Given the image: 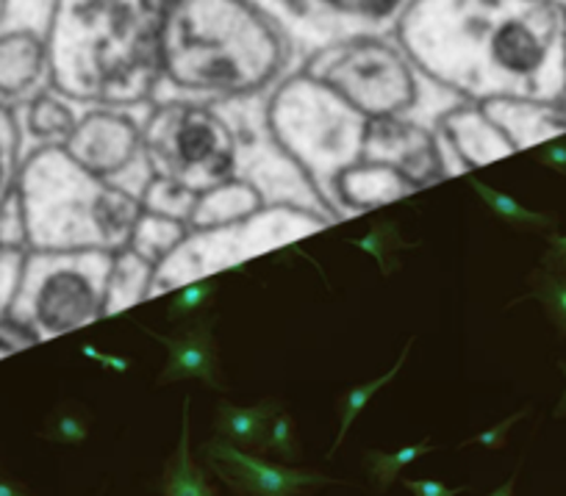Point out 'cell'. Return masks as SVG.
I'll return each mask as SVG.
<instances>
[{"mask_svg":"<svg viewBox=\"0 0 566 496\" xmlns=\"http://www.w3.org/2000/svg\"><path fill=\"white\" fill-rule=\"evenodd\" d=\"M211 294H214V283L206 277V281H195L189 283V286H181V294L176 297V303H172L170 314L176 310V314L181 316H192L195 310H200V305L209 303Z\"/></svg>","mask_w":566,"mask_h":496,"instance_id":"31","label":"cell"},{"mask_svg":"<svg viewBox=\"0 0 566 496\" xmlns=\"http://www.w3.org/2000/svg\"><path fill=\"white\" fill-rule=\"evenodd\" d=\"M402 488L411 496H459L470 490V485H461V488H450L442 479H402Z\"/></svg>","mask_w":566,"mask_h":496,"instance_id":"33","label":"cell"},{"mask_svg":"<svg viewBox=\"0 0 566 496\" xmlns=\"http://www.w3.org/2000/svg\"><path fill=\"white\" fill-rule=\"evenodd\" d=\"M73 101L75 97H67L64 92H59L56 86H45V89L36 92L31 101H25L23 106L14 108L20 130V152H23V158L34 150L67 145L70 136L75 134V128H78L81 119H84L75 114Z\"/></svg>","mask_w":566,"mask_h":496,"instance_id":"13","label":"cell"},{"mask_svg":"<svg viewBox=\"0 0 566 496\" xmlns=\"http://www.w3.org/2000/svg\"><path fill=\"white\" fill-rule=\"evenodd\" d=\"M511 0H413L400 40L413 62L464 97L514 95L547 67L549 42Z\"/></svg>","mask_w":566,"mask_h":496,"instance_id":"1","label":"cell"},{"mask_svg":"<svg viewBox=\"0 0 566 496\" xmlns=\"http://www.w3.org/2000/svg\"><path fill=\"white\" fill-rule=\"evenodd\" d=\"M527 297L538 299L544 305L555 330L566 339V275L536 270L531 275V294Z\"/></svg>","mask_w":566,"mask_h":496,"instance_id":"25","label":"cell"},{"mask_svg":"<svg viewBox=\"0 0 566 496\" xmlns=\"http://www.w3.org/2000/svg\"><path fill=\"white\" fill-rule=\"evenodd\" d=\"M187 236L189 228L184 225V222L154 214V211H142L128 247L134 250V253H139L142 258H148L150 264L159 270V266L181 247Z\"/></svg>","mask_w":566,"mask_h":496,"instance_id":"19","label":"cell"},{"mask_svg":"<svg viewBox=\"0 0 566 496\" xmlns=\"http://www.w3.org/2000/svg\"><path fill=\"white\" fill-rule=\"evenodd\" d=\"M156 266L148 258H142L130 247L114 253L112 275H108L106 288V308L103 316H114L119 310L139 305L150 297V286H154Z\"/></svg>","mask_w":566,"mask_h":496,"instance_id":"17","label":"cell"},{"mask_svg":"<svg viewBox=\"0 0 566 496\" xmlns=\"http://www.w3.org/2000/svg\"><path fill=\"white\" fill-rule=\"evenodd\" d=\"M0 244L3 247L29 250V228H25V211L18 187H14V192L9 194V200L0 209Z\"/></svg>","mask_w":566,"mask_h":496,"instance_id":"29","label":"cell"},{"mask_svg":"<svg viewBox=\"0 0 566 496\" xmlns=\"http://www.w3.org/2000/svg\"><path fill=\"white\" fill-rule=\"evenodd\" d=\"M520 466H522V463H520ZM520 466H516V472L511 474V477L505 479V483L500 485V488H494L492 494H489V496H514V488H516V477H520Z\"/></svg>","mask_w":566,"mask_h":496,"instance_id":"36","label":"cell"},{"mask_svg":"<svg viewBox=\"0 0 566 496\" xmlns=\"http://www.w3.org/2000/svg\"><path fill=\"white\" fill-rule=\"evenodd\" d=\"M264 455H272L277 463H297L301 461V444H297L295 422L286 411L277 413L270 424V435H266Z\"/></svg>","mask_w":566,"mask_h":496,"instance_id":"28","label":"cell"},{"mask_svg":"<svg viewBox=\"0 0 566 496\" xmlns=\"http://www.w3.org/2000/svg\"><path fill=\"white\" fill-rule=\"evenodd\" d=\"M411 347H413V339L408 341L406 347H402V352H400V358H397V361H395V367L386 369V372L380 374V378L367 380V383H361V386H353V389H347L345 394L339 397V405H336V408H339V435H336L334 450L328 452V457L336 455V450H339V446H342V441H345L347 433H350L353 422H356V419L361 416V411L369 405V402H373V397L378 394V391H384L386 386H389L391 380H395L397 374H400V369L406 367V358H408V352H411Z\"/></svg>","mask_w":566,"mask_h":496,"instance_id":"20","label":"cell"},{"mask_svg":"<svg viewBox=\"0 0 566 496\" xmlns=\"http://www.w3.org/2000/svg\"><path fill=\"white\" fill-rule=\"evenodd\" d=\"M264 205V198H261V192L253 183L233 178V181L200 194L192 220H189V231H209V228H222L231 225V222L248 220V217H253Z\"/></svg>","mask_w":566,"mask_h":496,"instance_id":"15","label":"cell"},{"mask_svg":"<svg viewBox=\"0 0 566 496\" xmlns=\"http://www.w3.org/2000/svg\"><path fill=\"white\" fill-rule=\"evenodd\" d=\"M558 369H560V372H564V378H566V361H560ZM553 416H555V419H566V389H564V394H560L558 405H555Z\"/></svg>","mask_w":566,"mask_h":496,"instance_id":"38","label":"cell"},{"mask_svg":"<svg viewBox=\"0 0 566 496\" xmlns=\"http://www.w3.org/2000/svg\"><path fill=\"white\" fill-rule=\"evenodd\" d=\"M547 253H544L542 270L555 272V275H566V233H549L547 236Z\"/></svg>","mask_w":566,"mask_h":496,"instance_id":"34","label":"cell"},{"mask_svg":"<svg viewBox=\"0 0 566 496\" xmlns=\"http://www.w3.org/2000/svg\"><path fill=\"white\" fill-rule=\"evenodd\" d=\"M281 64V36L244 0H178L161 25V67L181 89L250 95Z\"/></svg>","mask_w":566,"mask_h":496,"instance_id":"2","label":"cell"},{"mask_svg":"<svg viewBox=\"0 0 566 496\" xmlns=\"http://www.w3.org/2000/svg\"><path fill=\"white\" fill-rule=\"evenodd\" d=\"M0 496H31L23 485L9 483V479H0Z\"/></svg>","mask_w":566,"mask_h":496,"instance_id":"37","label":"cell"},{"mask_svg":"<svg viewBox=\"0 0 566 496\" xmlns=\"http://www.w3.org/2000/svg\"><path fill=\"white\" fill-rule=\"evenodd\" d=\"M73 161L101 181L114 183L145 152L139 125L125 114L92 112L64 145Z\"/></svg>","mask_w":566,"mask_h":496,"instance_id":"11","label":"cell"},{"mask_svg":"<svg viewBox=\"0 0 566 496\" xmlns=\"http://www.w3.org/2000/svg\"><path fill=\"white\" fill-rule=\"evenodd\" d=\"M538 161L547 163V167H553V170L560 172V176H566V145L544 147L542 156H538Z\"/></svg>","mask_w":566,"mask_h":496,"instance_id":"35","label":"cell"},{"mask_svg":"<svg viewBox=\"0 0 566 496\" xmlns=\"http://www.w3.org/2000/svg\"><path fill=\"white\" fill-rule=\"evenodd\" d=\"M31 345H36V341L25 334L18 321H12L9 316L7 319H0V358L9 356V352L23 350V347H31Z\"/></svg>","mask_w":566,"mask_h":496,"instance_id":"32","label":"cell"},{"mask_svg":"<svg viewBox=\"0 0 566 496\" xmlns=\"http://www.w3.org/2000/svg\"><path fill=\"white\" fill-rule=\"evenodd\" d=\"M525 416H531V405H525V408H522V411L511 413L509 419L497 422V424H494V428H489V430H483V433L472 435V439L461 441V446L481 444V446H486V450H503L505 439H509V433H511V428H514L516 422H522V419H525Z\"/></svg>","mask_w":566,"mask_h":496,"instance_id":"30","label":"cell"},{"mask_svg":"<svg viewBox=\"0 0 566 496\" xmlns=\"http://www.w3.org/2000/svg\"><path fill=\"white\" fill-rule=\"evenodd\" d=\"M478 194H481L483 203L489 205L494 217L500 222H505L514 231H527V233H549L555 228V217L542 214V211H531L527 205L516 203L511 194L497 192V189L486 187V183H472Z\"/></svg>","mask_w":566,"mask_h":496,"instance_id":"21","label":"cell"},{"mask_svg":"<svg viewBox=\"0 0 566 496\" xmlns=\"http://www.w3.org/2000/svg\"><path fill=\"white\" fill-rule=\"evenodd\" d=\"M0 12H3V0H0Z\"/></svg>","mask_w":566,"mask_h":496,"instance_id":"39","label":"cell"},{"mask_svg":"<svg viewBox=\"0 0 566 496\" xmlns=\"http://www.w3.org/2000/svg\"><path fill=\"white\" fill-rule=\"evenodd\" d=\"M56 0H3L0 103L9 108L51 86V29Z\"/></svg>","mask_w":566,"mask_h":496,"instance_id":"8","label":"cell"},{"mask_svg":"<svg viewBox=\"0 0 566 496\" xmlns=\"http://www.w3.org/2000/svg\"><path fill=\"white\" fill-rule=\"evenodd\" d=\"M167 347V363L159 374V386L178 383V380H200L203 386L226 391V380L220 374V352L214 345V321L200 319L184 327L176 336H159Z\"/></svg>","mask_w":566,"mask_h":496,"instance_id":"12","label":"cell"},{"mask_svg":"<svg viewBox=\"0 0 566 496\" xmlns=\"http://www.w3.org/2000/svg\"><path fill=\"white\" fill-rule=\"evenodd\" d=\"M328 225L334 222L314 211L292 209V205H264L248 220L209 228V231H189L181 247L156 270L150 297L189 286L195 281H206V277L231 270L253 255L270 253L283 244L312 236Z\"/></svg>","mask_w":566,"mask_h":496,"instance_id":"7","label":"cell"},{"mask_svg":"<svg viewBox=\"0 0 566 496\" xmlns=\"http://www.w3.org/2000/svg\"><path fill=\"white\" fill-rule=\"evenodd\" d=\"M114 253L78 250V253H42L29 250L9 319L18 321L34 341L92 325L106 308L108 275Z\"/></svg>","mask_w":566,"mask_h":496,"instance_id":"5","label":"cell"},{"mask_svg":"<svg viewBox=\"0 0 566 496\" xmlns=\"http://www.w3.org/2000/svg\"><path fill=\"white\" fill-rule=\"evenodd\" d=\"M198 200L200 194L189 192V189L178 187V183L167 181V178H154L145 198H142V205H145V211L170 217V220L184 222L189 228V220H192Z\"/></svg>","mask_w":566,"mask_h":496,"instance_id":"23","label":"cell"},{"mask_svg":"<svg viewBox=\"0 0 566 496\" xmlns=\"http://www.w3.org/2000/svg\"><path fill=\"white\" fill-rule=\"evenodd\" d=\"M428 452H433V444L428 439L419 441V444H408V446H402V450H395V452L369 450L367 455H364V468H367V477H369V483H373L375 494L384 496L386 490L395 485V479L400 477L402 468L411 466L417 457L428 455Z\"/></svg>","mask_w":566,"mask_h":496,"instance_id":"22","label":"cell"},{"mask_svg":"<svg viewBox=\"0 0 566 496\" xmlns=\"http://www.w3.org/2000/svg\"><path fill=\"white\" fill-rule=\"evenodd\" d=\"M203 461L233 496H308L336 479L314 468H292L286 463L266 461L264 455L244 452L222 439L203 444Z\"/></svg>","mask_w":566,"mask_h":496,"instance_id":"10","label":"cell"},{"mask_svg":"<svg viewBox=\"0 0 566 496\" xmlns=\"http://www.w3.org/2000/svg\"><path fill=\"white\" fill-rule=\"evenodd\" d=\"M281 411L283 405L277 400H261L248 408L231 405V402H220L214 416L217 439L228 441V444L239 446V450L244 452L264 455L270 424Z\"/></svg>","mask_w":566,"mask_h":496,"instance_id":"16","label":"cell"},{"mask_svg":"<svg viewBox=\"0 0 566 496\" xmlns=\"http://www.w3.org/2000/svg\"><path fill=\"white\" fill-rule=\"evenodd\" d=\"M353 51L356 53H345L339 62H325L323 73H317L331 92L373 119L397 117L402 108L411 106V78L406 67L386 53V48L358 45Z\"/></svg>","mask_w":566,"mask_h":496,"instance_id":"9","label":"cell"},{"mask_svg":"<svg viewBox=\"0 0 566 496\" xmlns=\"http://www.w3.org/2000/svg\"><path fill=\"white\" fill-rule=\"evenodd\" d=\"M439 134L459 150L467 167H481V163L494 161V158L505 156V152L516 150L509 141V134L500 130L494 123H486L483 114L478 112H459L450 114L442 123Z\"/></svg>","mask_w":566,"mask_h":496,"instance_id":"14","label":"cell"},{"mask_svg":"<svg viewBox=\"0 0 566 496\" xmlns=\"http://www.w3.org/2000/svg\"><path fill=\"white\" fill-rule=\"evenodd\" d=\"M20 161H23V152H20L18 117H14V108L0 103V209L18 187Z\"/></svg>","mask_w":566,"mask_h":496,"instance_id":"24","label":"cell"},{"mask_svg":"<svg viewBox=\"0 0 566 496\" xmlns=\"http://www.w3.org/2000/svg\"><path fill=\"white\" fill-rule=\"evenodd\" d=\"M189 397L184 400L181 413V441L178 450L167 457L165 477H161V496H217V488L209 483V472L195 463L192 457V430H189Z\"/></svg>","mask_w":566,"mask_h":496,"instance_id":"18","label":"cell"},{"mask_svg":"<svg viewBox=\"0 0 566 496\" xmlns=\"http://www.w3.org/2000/svg\"><path fill=\"white\" fill-rule=\"evenodd\" d=\"M18 194L29 250L42 253H119L145 211L142 200L86 172L64 147L34 150L20 161Z\"/></svg>","mask_w":566,"mask_h":496,"instance_id":"3","label":"cell"},{"mask_svg":"<svg viewBox=\"0 0 566 496\" xmlns=\"http://www.w3.org/2000/svg\"><path fill=\"white\" fill-rule=\"evenodd\" d=\"M270 128L277 147L301 167L314 192L334 211L336 183L364 161L369 128L364 114L314 81H295L272 106Z\"/></svg>","mask_w":566,"mask_h":496,"instance_id":"4","label":"cell"},{"mask_svg":"<svg viewBox=\"0 0 566 496\" xmlns=\"http://www.w3.org/2000/svg\"><path fill=\"white\" fill-rule=\"evenodd\" d=\"M156 178L206 194L239 172V136L217 108L170 103L150 114L142 134Z\"/></svg>","mask_w":566,"mask_h":496,"instance_id":"6","label":"cell"},{"mask_svg":"<svg viewBox=\"0 0 566 496\" xmlns=\"http://www.w3.org/2000/svg\"><path fill=\"white\" fill-rule=\"evenodd\" d=\"M45 435L56 444H81L90 439V413L84 408H75V402L59 408L56 416L48 424Z\"/></svg>","mask_w":566,"mask_h":496,"instance_id":"27","label":"cell"},{"mask_svg":"<svg viewBox=\"0 0 566 496\" xmlns=\"http://www.w3.org/2000/svg\"><path fill=\"white\" fill-rule=\"evenodd\" d=\"M25 258H29V250L3 247V244H0V319H7L14 299H18L20 283H23Z\"/></svg>","mask_w":566,"mask_h":496,"instance_id":"26","label":"cell"}]
</instances>
